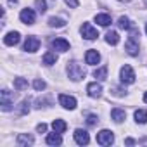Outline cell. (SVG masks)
I'll return each mask as SVG.
<instances>
[{
  "mask_svg": "<svg viewBox=\"0 0 147 147\" xmlns=\"http://www.w3.org/2000/svg\"><path fill=\"white\" fill-rule=\"evenodd\" d=\"M106 42H107L109 45H118L119 35H118L116 31H107V33H106Z\"/></svg>",
  "mask_w": 147,
  "mask_h": 147,
  "instance_id": "cell-21",
  "label": "cell"
},
{
  "mask_svg": "<svg viewBox=\"0 0 147 147\" xmlns=\"http://www.w3.org/2000/svg\"><path fill=\"white\" fill-rule=\"evenodd\" d=\"M125 142H126V144H128V145H131V144H135V140H133V138H126V140H125Z\"/></svg>",
  "mask_w": 147,
  "mask_h": 147,
  "instance_id": "cell-33",
  "label": "cell"
},
{
  "mask_svg": "<svg viewBox=\"0 0 147 147\" xmlns=\"http://www.w3.org/2000/svg\"><path fill=\"white\" fill-rule=\"evenodd\" d=\"M64 24H66V23H64L62 19H59V18H50V19H49V26H50V28H62Z\"/></svg>",
  "mask_w": 147,
  "mask_h": 147,
  "instance_id": "cell-26",
  "label": "cell"
},
{
  "mask_svg": "<svg viewBox=\"0 0 147 147\" xmlns=\"http://www.w3.org/2000/svg\"><path fill=\"white\" fill-rule=\"evenodd\" d=\"M75 140H76V144H78V145H87V144L90 142L88 131H87V130H82V128L75 130Z\"/></svg>",
  "mask_w": 147,
  "mask_h": 147,
  "instance_id": "cell-8",
  "label": "cell"
},
{
  "mask_svg": "<svg viewBox=\"0 0 147 147\" xmlns=\"http://www.w3.org/2000/svg\"><path fill=\"white\" fill-rule=\"evenodd\" d=\"M85 75H87V71L83 69L82 64H78V62H69V64H67V76H69L73 82L83 80Z\"/></svg>",
  "mask_w": 147,
  "mask_h": 147,
  "instance_id": "cell-2",
  "label": "cell"
},
{
  "mask_svg": "<svg viewBox=\"0 0 147 147\" xmlns=\"http://www.w3.org/2000/svg\"><path fill=\"white\" fill-rule=\"evenodd\" d=\"M64 2H66L69 7H73V9H75V7H78V0H64Z\"/></svg>",
  "mask_w": 147,
  "mask_h": 147,
  "instance_id": "cell-32",
  "label": "cell"
},
{
  "mask_svg": "<svg viewBox=\"0 0 147 147\" xmlns=\"http://www.w3.org/2000/svg\"><path fill=\"white\" fill-rule=\"evenodd\" d=\"M145 33H147V26H145Z\"/></svg>",
  "mask_w": 147,
  "mask_h": 147,
  "instance_id": "cell-37",
  "label": "cell"
},
{
  "mask_svg": "<svg viewBox=\"0 0 147 147\" xmlns=\"http://www.w3.org/2000/svg\"><path fill=\"white\" fill-rule=\"evenodd\" d=\"M0 106H2V111H11L14 106V94L9 90H2L0 92Z\"/></svg>",
  "mask_w": 147,
  "mask_h": 147,
  "instance_id": "cell-3",
  "label": "cell"
},
{
  "mask_svg": "<svg viewBox=\"0 0 147 147\" xmlns=\"http://www.w3.org/2000/svg\"><path fill=\"white\" fill-rule=\"evenodd\" d=\"M87 92H88V95H90V97L97 99V97H100V95H102V87H100L97 82H94V83H88V85H87Z\"/></svg>",
  "mask_w": 147,
  "mask_h": 147,
  "instance_id": "cell-13",
  "label": "cell"
},
{
  "mask_svg": "<svg viewBox=\"0 0 147 147\" xmlns=\"http://www.w3.org/2000/svg\"><path fill=\"white\" fill-rule=\"evenodd\" d=\"M19 40H21V36H19V33H18V31H11V33H7V35L4 36V43H5V45H9V47L18 45V43H19Z\"/></svg>",
  "mask_w": 147,
  "mask_h": 147,
  "instance_id": "cell-12",
  "label": "cell"
},
{
  "mask_svg": "<svg viewBox=\"0 0 147 147\" xmlns=\"http://www.w3.org/2000/svg\"><path fill=\"white\" fill-rule=\"evenodd\" d=\"M59 104H61L64 109L73 111V109L76 107V99L71 97V95H66V94H61V95H59Z\"/></svg>",
  "mask_w": 147,
  "mask_h": 147,
  "instance_id": "cell-7",
  "label": "cell"
},
{
  "mask_svg": "<svg viewBox=\"0 0 147 147\" xmlns=\"http://www.w3.org/2000/svg\"><path fill=\"white\" fill-rule=\"evenodd\" d=\"M113 142H114V135H113L111 130H100L97 133V144H100V145H111Z\"/></svg>",
  "mask_w": 147,
  "mask_h": 147,
  "instance_id": "cell-6",
  "label": "cell"
},
{
  "mask_svg": "<svg viewBox=\"0 0 147 147\" xmlns=\"http://www.w3.org/2000/svg\"><path fill=\"white\" fill-rule=\"evenodd\" d=\"M52 128H54V131H57V133H64V131H66V128H67V125H66V121H64V119H54Z\"/></svg>",
  "mask_w": 147,
  "mask_h": 147,
  "instance_id": "cell-17",
  "label": "cell"
},
{
  "mask_svg": "<svg viewBox=\"0 0 147 147\" xmlns=\"http://www.w3.org/2000/svg\"><path fill=\"white\" fill-rule=\"evenodd\" d=\"M40 47V40L36 36H28L26 42H24V50L26 52H36Z\"/></svg>",
  "mask_w": 147,
  "mask_h": 147,
  "instance_id": "cell-11",
  "label": "cell"
},
{
  "mask_svg": "<svg viewBox=\"0 0 147 147\" xmlns=\"http://www.w3.org/2000/svg\"><path fill=\"white\" fill-rule=\"evenodd\" d=\"M36 131H38V133H45V131H47V125H45V123H40V125L36 126Z\"/></svg>",
  "mask_w": 147,
  "mask_h": 147,
  "instance_id": "cell-31",
  "label": "cell"
},
{
  "mask_svg": "<svg viewBox=\"0 0 147 147\" xmlns=\"http://www.w3.org/2000/svg\"><path fill=\"white\" fill-rule=\"evenodd\" d=\"M26 113H30V100H23L19 107V114H26Z\"/></svg>",
  "mask_w": 147,
  "mask_h": 147,
  "instance_id": "cell-28",
  "label": "cell"
},
{
  "mask_svg": "<svg viewBox=\"0 0 147 147\" xmlns=\"http://www.w3.org/2000/svg\"><path fill=\"white\" fill-rule=\"evenodd\" d=\"M80 31H82V36H83L85 40H95V38L99 36V31H97L90 23H83L82 28H80Z\"/></svg>",
  "mask_w": 147,
  "mask_h": 147,
  "instance_id": "cell-5",
  "label": "cell"
},
{
  "mask_svg": "<svg viewBox=\"0 0 147 147\" xmlns=\"http://www.w3.org/2000/svg\"><path fill=\"white\" fill-rule=\"evenodd\" d=\"M14 88L16 90H24V88H28V82L24 78H14Z\"/></svg>",
  "mask_w": 147,
  "mask_h": 147,
  "instance_id": "cell-25",
  "label": "cell"
},
{
  "mask_svg": "<svg viewBox=\"0 0 147 147\" xmlns=\"http://www.w3.org/2000/svg\"><path fill=\"white\" fill-rule=\"evenodd\" d=\"M33 87H35V90H38V92H42V90H45V82L43 80H35L33 82Z\"/></svg>",
  "mask_w": 147,
  "mask_h": 147,
  "instance_id": "cell-27",
  "label": "cell"
},
{
  "mask_svg": "<svg viewBox=\"0 0 147 147\" xmlns=\"http://www.w3.org/2000/svg\"><path fill=\"white\" fill-rule=\"evenodd\" d=\"M35 140H33V137L31 135H26V133H19L18 135V144L19 145H31Z\"/></svg>",
  "mask_w": 147,
  "mask_h": 147,
  "instance_id": "cell-19",
  "label": "cell"
},
{
  "mask_svg": "<svg viewBox=\"0 0 147 147\" xmlns=\"http://www.w3.org/2000/svg\"><path fill=\"white\" fill-rule=\"evenodd\" d=\"M47 144H49V145H61V144H62L61 133H57V131L49 133V135H47Z\"/></svg>",
  "mask_w": 147,
  "mask_h": 147,
  "instance_id": "cell-16",
  "label": "cell"
},
{
  "mask_svg": "<svg viewBox=\"0 0 147 147\" xmlns=\"http://www.w3.org/2000/svg\"><path fill=\"white\" fill-rule=\"evenodd\" d=\"M85 61H87V64H92V66H95V64H99V61H100V55H99V52H97V50L90 49V50H87V54H85Z\"/></svg>",
  "mask_w": 147,
  "mask_h": 147,
  "instance_id": "cell-14",
  "label": "cell"
},
{
  "mask_svg": "<svg viewBox=\"0 0 147 147\" xmlns=\"http://www.w3.org/2000/svg\"><path fill=\"white\" fill-rule=\"evenodd\" d=\"M35 11L33 9H23L21 14H19V19L24 23V24H33L35 23Z\"/></svg>",
  "mask_w": 147,
  "mask_h": 147,
  "instance_id": "cell-9",
  "label": "cell"
},
{
  "mask_svg": "<svg viewBox=\"0 0 147 147\" xmlns=\"http://www.w3.org/2000/svg\"><path fill=\"white\" fill-rule=\"evenodd\" d=\"M50 45H52L54 50H59V52H67L69 50V42L64 40V38H55V40L50 42Z\"/></svg>",
  "mask_w": 147,
  "mask_h": 147,
  "instance_id": "cell-10",
  "label": "cell"
},
{
  "mask_svg": "<svg viewBox=\"0 0 147 147\" xmlns=\"http://www.w3.org/2000/svg\"><path fill=\"white\" fill-rule=\"evenodd\" d=\"M97 121H99V119H97V116H95V114H90V116L87 118V123H88L90 126H94V125H95Z\"/></svg>",
  "mask_w": 147,
  "mask_h": 147,
  "instance_id": "cell-30",
  "label": "cell"
},
{
  "mask_svg": "<svg viewBox=\"0 0 147 147\" xmlns=\"http://www.w3.org/2000/svg\"><path fill=\"white\" fill-rule=\"evenodd\" d=\"M119 78H121V83H125V85L133 83L135 82V71H133V67L128 66V64H125L121 67V71H119Z\"/></svg>",
  "mask_w": 147,
  "mask_h": 147,
  "instance_id": "cell-4",
  "label": "cell"
},
{
  "mask_svg": "<svg viewBox=\"0 0 147 147\" xmlns=\"http://www.w3.org/2000/svg\"><path fill=\"white\" fill-rule=\"evenodd\" d=\"M121 2H128V0H121Z\"/></svg>",
  "mask_w": 147,
  "mask_h": 147,
  "instance_id": "cell-35",
  "label": "cell"
},
{
  "mask_svg": "<svg viewBox=\"0 0 147 147\" xmlns=\"http://www.w3.org/2000/svg\"><path fill=\"white\" fill-rule=\"evenodd\" d=\"M95 23H99L100 26H109L111 24V16L109 14H97L95 16Z\"/></svg>",
  "mask_w": 147,
  "mask_h": 147,
  "instance_id": "cell-20",
  "label": "cell"
},
{
  "mask_svg": "<svg viewBox=\"0 0 147 147\" xmlns=\"http://www.w3.org/2000/svg\"><path fill=\"white\" fill-rule=\"evenodd\" d=\"M125 49L130 55H137L138 54V30L137 28H131L130 30V36L125 43Z\"/></svg>",
  "mask_w": 147,
  "mask_h": 147,
  "instance_id": "cell-1",
  "label": "cell"
},
{
  "mask_svg": "<svg viewBox=\"0 0 147 147\" xmlns=\"http://www.w3.org/2000/svg\"><path fill=\"white\" fill-rule=\"evenodd\" d=\"M144 102H147V92L144 94Z\"/></svg>",
  "mask_w": 147,
  "mask_h": 147,
  "instance_id": "cell-34",
  "label": "cell"
},
{
  "mask_svg": "<svg viewBox=\"0 0 147 147\" xmlns=\"http://www.w3.org/2000/svg\"><path fill=\"white\" fill-rule=\"evenodd\" d=\"M133 118H135L137 123L145 125V123H147V111H144V109H137L135 114H133Z\"/></svg>",
  "mask_w": 147,
  "mask_h": 147,
  "instance_id": "cell-18",
  "label": "cell"
},
{
  "mask_svg": "<svg viewBox=\"0 0 147 147\" xmlns=\"http://www.w3.org/2000/svg\"><path fill=\"white\" fill-rule=\"evenodd\" d=\"M55 61H57L55 52H45L43 54V64L45 66H52V64H55Z\"/></svg>",
  "mask_w": 147,
  "mask_h": 147,
  "instance_id": "cell-22",
  "label": "cell"
},
{
  "mask_svg": "<svg viewBox=\"0 0 147 147\" xmlns=\"http://www.w3.org/2000/svg\"><path fill=\"white\" fill-rule=\"evenodd\" d=\"M94 76H95L97 80H100V82H102V80H106V78H107V67H106V66H102V67L95 69V71H94Z\"/></svg>",
  "mask_w": 147,
  "mask_h": 147,
  "instance_id": "cell-24",
  "label": "cell"
},
{
  "mask_svg": "<svg viewBox=\"0 0 147 147\" xmlns=\"http://www.w3.org/2000/svg\"><path fill=\"white\" fill-rule=\"evenodd\" d=\"M111 118H113L116 123H123L125 118H126V113H125L123 109H119V107H114V109L111 111Z\"/></svg>",
  "mask_w": 147,
  "mask_h": 147,
  "instance_id": "cell-15",
  "label": "cell"
},
{
  "mask_svg": "<svg viewBox=\"0 0 147 147\" xmlns=\"http://www.w3.org/2000/svg\"><path fill=\"white\" fill-rule=\"evenodd\" d=\"M144 2H145V5H147V0H144Z\"/></svg>",
  "mask_w": 147,
  "mask_h": 147,
  "instance_id": "cell-36",
  "label": "cell"
},
{
  "mask_svg": "<svg viewBox=\"0 0 147 147\" xmlns=\"http://www.w3.org/2000/svg\"><path fill=\"white\" fill-rule=\"evenodd\" d=\"M35 5H36V9H38V12H42V14L47 11V2H43V0H36Z\"/></svg>",
  "mask_w": 147,
  "mask_h": 147,
  "instance_id": "cell-29",
  "label": "cell"
},
{
  "mask_svg": "<svg viewBox=\"0 0 147 147\" xmlns=\"http://www.w3.org/2000/svg\"><path fill=\"white\" fill-rule=\"evenodd\" d=\"M118 26H119L121 30H131V28H133L131 21H130L128 18H125V16H121V18L118 19Z\"/></svg>",
  "mask_w": 147,
  "mask_h": 147,
  "instance_id": "cell-23",
  "label": "cell"
}]
</instances>
